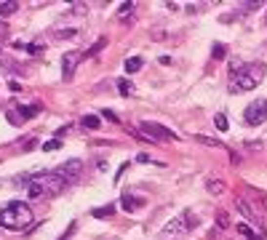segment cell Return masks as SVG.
Masks as SVG:
<instances>
[{"label": "cell", "mask_w": 267, "mask_h": 240, "mask_svg": "<svg viewBox=\"0 0 267 240\" xmlns=\"http://www.w3.org/2000/svg\"><path fill=\"white\" fill-rule=\"evenodd\" d=\"M67 187V181L62 179L56 171H41V174H32L27 179V195L30 198H43V195H56Z\"/></svg>", "instance_id": "obj_2"}, {"label": "cell", "mask_w": 267, "mask_h": 240, "mask_svg": "<svg viewBox=\"0 0 267 240\" xmlns=\"http://www.w3.org/2000/svg\"><path fill=\"white\" fill-rule=\"evenodd\" d=\"M81 125L88 128V131H96V128H102V120H99V115H86L81 120Z\"/></svg>", "instance_id": "obj_13"}, {"label": "cell", "mask_w": 267, "mask_h": 240, "mask_svg": "<svg viewBox=\"0 0 267 240\" xmlns=\"http://www.w3.org/2000/svg\"><path fill=\"white\" fill-rule=\"evenodd\" d=\"M142 67H144V59H142V56H131V59H126V72H128V75L139 72Z\"/></svg>", "instance_id": "obj_12"}, {"label": "cell", "mask_w": 267, "mask_h": 240, "mask_svg": "<svg viewBox=\"0 0 267 240\" xmlns=\"http://www.w3.org/2000/svg\"><path fill=\"white\" fill-rule=\"evenodd\" d=\"M121 205L126 211H134V208H139V205H144V200L142 198H134V195H123L121 198Z\"/></svg>", "instance_id": "obj_10"}, {"label": "cell", "mask_w": 267, "mask_h": 240, "mask_svg": "<svg viewBox=\"0 0 267 240\" xmlns=\"http://www.w3.org/2000/svg\"><path fill=\"white\" fill-rule=\"evenodd\" d=\"M134 134L144 141H152V144H155V141H177L179 139L171 128H166V125H161V123H150V120L139 123V128H136Z\"/></svg>", "instance_id": "obj_4"}, {"label": "cell", "mask_w": 267, "mask_h": 240, "mask_svg": "<svg viewBox=\"0 0 267 240\" xmlns=\"http://www.w3.org/2000/svg\"><path fill=\"white\" fill-rule=\"evenodd\" d=\"M59 147H62L59 139H51V141H45V144H43V150H45V152H56Z\"/></svg>", "instance_id": "obj_21"}, {"label": "cell", "mask_w": 267, "mask_h": 240, "mask_svg": "<svg viewBox=\"0 0 267 240\" xmlns=\"http://www.w3.org/2000/svg\"><path fill=\"white\" fill-rule=\"evenodd\" d=\"M267 75V67L265 64H243L238 72H232L230 78V91H251L262 83V78Z\"/></svg>", "instance_id": "obj_3"}, {"label": "cell", "mask_w": 267, "mask_h": 240, "mask_svg": "<svg viewBox=\"0 0 267 240\" xmlns=\"http://www.w3.org/2000/svg\"><path fill=\"white\" fill-rule=\"evenodd\" d=\"M104 43H107V38H99V40H96V43H94V48H91L86 56H94L96 51H102V48H104Z\"/></svg>", "instance_id": "obj_22"}, {"label": "cell", "mask_w": 267, "mask_h": 240, "mask_svg": "<svg viewBox=\"0 0 267 240\" xmlns=\"http://www.w3.org/2000/svg\"><path fill=\"white\" fill-rule=\"evenodd\" d=\"M128 11H134V3H121V16H126Z\"/></svg>", "instance_id": "obj_25"}, {"label": "cell", "mask_w": 267, "mask_h": 240, "mask_svg": "<svg viewBox=\"0 0 267 240\" xmlns=\"http://www.w3.org/2000/svg\"><path fill=\"white\" fill-rule=\"evenodd\" d=\"M265 24H267V16H265Z\"/></svg>", "instance_id": "obj_29"}, {"label": "cell", "mask_w": 267, "mask_h": 240, "mask_svg": "<svg viewBox=\"0 0 267 240\" xmlns=\"http://www.w3.org/2000/svg\"><path fill=\"white\" fill-rule=\"evenodd\" d=\"M225 54H227L225 45H214V48H211V56H214V59H225Z\"/></svg>", "instance_id": "obj_23"}, {"label": "cell", "mask_w": 267, "mask_h": 240, "mask_svg": "<svg viewBox=\"0 0 267 240\" xmlns=\"http://www.w3.org/2000/svg\"><path fill=\"white\" fill-rule=\"evenodd\" d=\"M192 224H198V216H192L190 211H185V214H179L177 219H171L163 227V235H182V232H187Z\"/></svg>", "instance_id": "obj_5"}, {"label": "cell", "mask_w": 267, "mask_h": 240, "mask_svg": "<svg viewBox=\"0 0 267 240\" xmlns=\"http://www.w3.org/2000/svg\"><path fill=\"white\" fill-rule=\"evenodd\" d=\"M195 141H198V144H203V147H225L222 141L211 139V136H203V134H198V136H195Z\"/></svg>", "instance_id": "obj_16"}, {"label": "cell", "mask_w": 267, "mask_h": 240, "mask_svg": "<svg viewBox=\"0 0 267 240\" xmlns=\"http://www.w3.org/2000/svg\"><path fill=\"white\" fill-rule=\"evenodd\" d=\"M54 171L67 181V184H72V181L83 174V163H81V160H67V163H62L59 168H54Z\"/></svg>", "instance_id": "obj_7"}, {"label": "cell", "mask_w": 267, "mask_h": 240, "mask_svg": "<svg viewBox=\"0 0 267 240\" xmlns=\"http://www.w3.org/2000/svg\"><path fill=\"white\" fill-rule=\"evenodd\" d=\"M115 214V205H102V208H94L91 211V216H94V219H110V216Z\"/></svg>", "instance_id": "obj_11"}, {"label": "cell", "mask_w": 267, "mask_h": 240, "mask_svg": "<svg viewBox=\"0 0 267 240\" xmlns=\"http://www.w3.org/2000/svg\"><path fill=\"white\" fill-rule=\"evenodd\" d=\"M75 227H78V221H70V227H67V232H64V235H62L59 240H70V238H72V232H75Z\"/></svg>", "instance_id": "obj_24"}, {"label": "cell", "mask_w": 267, "mask_h": 240, "mask_svg": "<svg viewBox=\"0 0 267 240\" xmlns=\"http://www.w3.org/2000/svg\"><path fill=\"white\" fill-rule=\"evenodd\" d=\"M214 125H217V128H219V131H227V128H230V125H227V118L222 115V112H219V115H217V118H214Z\"/></svg>", "instance_id": "obj_20"}, {"label": "cell", "mask_w": 267, "mask_h": 240, "mask_svg": "<svg viewBox=\"0 0 267 240\" xmlns=\"http://www.w3.org/2000/svg\"><path fill=\"white\" fill-rule=\"evenodd\" d=\"M235 208L241 211V214L246 216L248 221H257V219H259V211H254L251 205L246 203V198H235Z\"/></svg>", "instance_id": "obj_9"}, {"label": "cell", "mask_w": 267, "mask_h": 240, "mask_svg": "<svg viewBox=\"0 0 267 240\" xmlns=\"http://www.w3.org/2000/svg\"><path fill=\"white\" fill-rule=\"evenodd\" d=\"M206 187H208L211 195H222V192H225V181H219V179H208Z\"/></svg>", "instance_id": "obj_14"}, {"label": "cell", "mask_w": 267, "mask_h": 240, "mask_svg": "<svg viewBox=\"0 0 267 240\" xmlns=\"http://www.w3.org/2000/svg\"><path fill=\"white\" fill-rule=\"evenodd\" d=\"M32 224V208L24 200H11L0 208V227L3 230H27Z\"/></svg>", "instance_id": "obj_1"}, {"label": "cell", "mask_w": 267, "mask_h": 240, "mask_svg": "<svg viewBox=\"0 0 267 240\" xmlns=\"http://www.w3.org/2000/svg\"><path fill=\"white\" fill-rule=\"evenodd\" d=\"M38 112H41V104H35V107H24V104H21V107H19V115L24 118V120H27V118H35Z\"/></svg>", "instance_id": "obj_18"}, {"label": "cell", "mask_w": 267, "mask_h": 240, "mask_svg": "<svg viewBox=\"0 0 267 240\" xmlns=\"http://www.w3.org/2000/svg\"><path fill=\"white\" fill-rule=\"evenodd\" d=\"M78 59H81V54H78V51H70V54H64V59H62V70H64V78H72V72H75V67H78Z\"/></svg>", "instance_id": "obj_8"}, {"label": "cell", "mask_w": 267, "mask_h": 240, "mask_svg": "<svg viewBox=\"0 0 267 240\" xmlns=\"http://www.w3.org/2000/svg\"><path fill=\"white\" fill-rule=\"evenodd\" d=\"M16 11H19V3H14V0L11 3H0V16H11Z\"/></svg>", "instance_id": "obj_17"}, {"label": "cell", "mask_w": 267, "mask_h": 240, "mask_svg": "<svg viewBox=\"0 0 267 240\" xmlns=\"http://www.w3.org/2000/svg\"><path fill=\"white\" fill-rule=\"evenodd\" d=\"M115 83H118V91H121V96H128V94H131V83H128L126 78L115 80Z\"/></svg>", "instance_id": "obj_19"}, {"label": "cell", "mask_w": 267, "mask_h": 240, "mask_svg": "<svg viewBox=\"0 0 267 240\" xmlns=\"http://www.w3.org/2000/svg\"><path fill=\"white\" fill-rule=\"evenodd\" d=\"M102 115H104V118H110V120H112V123H118V115H115V112H110V110H104V112H102Z\"/></svg>", "instance_id": "obj_27"}, {"label": "cell", "mask_w": 267, "mask_h": 240, "mask_svg": "<svg viewBox=\"0 0 267 240\" xmlns=\"http://www.w3.org/2000/svg\"><path fill=\"white\" fill-rule=\"evenodd\" d=\"M75 35H78V32H75V30H67V32H64V30H62V32H56V38H75Z\"/></svg>", "instance_id": "obj_26"}, {"label": "cell", "mask_w": 267, "mask_h": 240, "mask_svg": "<svg viewBox=\"0 0 267 240\" xmlns=\"http://www.w3.org/2000/svg\"><path fill=\"white\" fill-rule=\"evenodd\" d=\"M243 120H246L248 125H259L267 120V99H257L251 101V104L246 107V112H243Z\"/></svg>", "instance_id": "obj_6"}, {"label": "cell", "mask_w": 267, "mask_h": 240, "mask_svg": "<svg viewBox=\"0 0 267 240\" xmlns=\"http://www.w3.org/2000/svg\"><path fill=\"white\" fill-rule=\"evenodd\" d=\"M219 227H227V214H219Z\"/></svg>", "instance_id": "obj_28"}, {"label": "cell", "mask_w": 267, "mask_h": 240, "mask_svg": "<svg viewBox=\"0 0 267 240\" xmlns=\"http://www.w3.org/2000/svg\"><path fill=\"white\" fill-rule=\"evenodd\" d=\"M238 232H241L246 240H262V235H257V232H254L248 224H238Z\"/></svg>", "instance_id": "obj_15"}]
</instances>
